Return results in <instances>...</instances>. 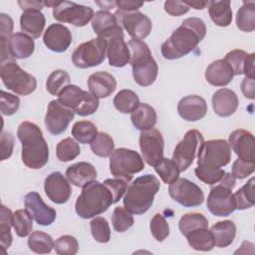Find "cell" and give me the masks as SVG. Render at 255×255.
<instances>
[{
    "instance_id": "6da1fadb",
    "label": "cell",
    "mask_w": 255,
    "mask_h": 255,
    "mask_svg": "<svg viewBox=\"0 0 255 255\" xmlns=\"http://www.w3.org/2000/svg\"><path fill=\"white\" fill-rule=\"evenodd\" d=\"M205 35L206 26L200 18H187L161 45V54L167 60L181 58L194 50Z\"/></svg>"
},
{
    "instance_id": "7a4b0ae2",
    "label": "cell",
    "mask_w": 255,
    "mask_h": 255,
    "mask_svg": "<svg viewBox=\"0 0 255 255\" xmlns=\"http://www.w3.org/2000/svg\"><path fill=\"white\" fill-rule=\"evenodd\" d=\"M22 144V161L31 169H40L49 160V146L41 128L34 123L22 122L17 129Z\"/></svg>"
},
{
    "instance_id": "3957f363",
    "label": "cell",
    "mask_w": 255,
    "mask_h": 255,
    "mask_svg": "<svg viewBox=\"0 0 255 255\" xmlns=\"http://www.w3.org/2000/svg\"><path fill=\"white\" fill-rule=\"evenodd\" d=\"M159 188L160 182L155 175L147 173L135 178L126 191L125 208L131 214L145 213L152 205Z\"/></svg>"
},
{
    "instance_id": "277c9868",
    "label": "cell",
    "mask_w": 255,
    "mask_h": 255,
    "mask_svg": "<svg viewBox=\"0 0 255 255\" xmlns=\"http://www.w3.org/2000/svg\"><path fill=\"white\" fill-rule=\"evenodd\" d=\"M113 203L109 188L100 181L92 180L82 187V192L76 200L75 210L81 218L88 219L106 212Z\"/></svg>"
},
{
    "instance_id": "5b68a950",
    "label": "cell",
    "mask_w": 255,
    "mask_h": 255,
    "mask_svg": "<svg viewBox=\"0 0 255 255\" xmlns=\"http://www.w3.org/2000/svg\"><path fill=\"white\" fill-rule=\"evenodd\" d=\"M128 47L134 82L141 87L151 86L156 80L158 67L148 46L141 40L131 39Z\"/></svg>"
},
{
    "instance_id": "8992f818",
    "label": "cell",
    "mask_w": 255,
    "mask_h": 255,
    "mask_svg": "<svg viewBox=\"0 0 255 255\" xmlns=\"http://www.w3.org/2000/svg\"><path fill=\"white\" fill-rule=\"evenodd\" d=\"M236 185V178L232 173L225 172L219 183L210 188L207 196V208L215 216H228L235 209V198L232 189Z\"/></svg>"
},
{
    "instance_id": "52a82bcc",
    "label": "cell",
    "mask_w": 255,
    "mask_h": 255,
    "mask_svg": "<svg viewBox=\"0 0 255 255\" xmlns=\"http://www.w3.org/2000/svg\"><path fill=\"white\" fill-rule=\"evenodd\" d=\"M143 158L135 150L120 147L115 149L110 155L111 173L128 183L132 179L134 173L143 170Z\"/></svg>"
},
{
    "instance_id": "ba28073f",
    "label": "cell",
    "mask_w": 255,
    "mask_h": 255,
    "mask_svg": "<svg viewBox=\"0 0 255 255\" xmlns=\"http://www.w3.org/2000/svg\"><path fill=\"white\" fill-rule=\"evenodd\" d=\"M0 77L2 83L8 90L20 96H28L37 88L36 78L21 69V67L12 60L1 64Z\"/></svg>"
},
{
    "instance_id": "9c48e42d",
    "label": "cell",
    "mask_w": 255,
    "mask_h": 255,
    "mask_svg": "<svg viewBox=\"0 0 255 255\" xmlns=\"http://www.w3.org/2000/svg\"><path fill=\"white\" fill-rule=\"evenodd\" d=\"M107 57V41L97 37L79 45L72 54L73 64L80 69L101 65Z\"/></svg>"
},
{
    "instance_id": "30bf717a",
    "label": "cell",
    "mask_w": 255,
    "mask_h": 255,
    "mask_svg": "<svg viewBox=\"0 0 255 255\" xmlns=\"http://www.w3.org/2000/svg\"><path fill=\"white\" fill-rule=\"evenodd\" d=\"M231 160V148L225 139L203 141L197 151V165L222 167Z\"/></svg>"
},
{
    "instance_id": "8fae6325",
    "label": "cell",
    "mask_w": 255,
    "mask_h": 255,
    "mask_svg": "<svg viewBox=\"0 0 255 255\" xmlns=\"http://www.w3.org/2000/svg\"><path fill=\"white\" fill-rule=\"evenodd\" d=\"M94 10L90 6L71 1H57L53 7V17L62 23H70L76 27H84L94 18Z\"/></svg>"
},
{
    "instance_id": "7c38bea8",
    "label": "cell",
    "mask_w": 255,
    "mask_h": 255,
    "mask_svg": "<svg viewBox=\"0 0 255 255\" xmlns=\"http://www.w3.org/2000/svg\"><path fill=\"white\" fill-rule=\"evenodd\" d=\"M100 37L107 41V57L110 66L125 67L129 62V50L124 39L123 28L117 25Z\"/></svg>"
},
{
    "instance_id": "4fadbf2b",
    "label": "cell",
    "mask_w": 255,
    "mask_h": 255,
    "mask_svg": "<svg viewBox=\"0 0 255 255\" xmlns=\"http://www.w3.org/2000/svg\"><path fill=\"white\" fill-rule=\"evenodd\" d=\"M203 141V135L199 130L189 129L186 131L183 138L176 144L171 158L178 166L179 171H185L191 165Z\"/></svg>"
},
{
    "instance_id": "5bb4252c",
    "label": "cell",
    "mask_w": 255,
    "mask_h": 255,
    "mask_svg": "<svg viewBox=\"0 0 255 255\" xmlns=\"http://www.w3.org/2000/svg\"><path fill=\"white\" fill-rule=\"evenodd\" d=\"M115 16L118 24L128 32L131 39L142 40L151 32L152 24L150 19L138 10L129 12L117 10Z\"/></svg>"
},
{
    "instance_id": "9a60e30c",
    "label": "cell",
    "mask_w": 255,
    "mask_h": 255,
    "mask_svg": "<svg viewBox=\"0 0 255 255\" xmlns=\"http://www.w3.org/2000/svg\"><path fill=\"white\" fill-rule=\"evenodd\" d=\"M170 197L184 207L199 206L204 201L202 189L187 178H177L169 184Z\"/></svg>"
},
{
    "instance_id": "2e32d148",
    "label": "cell",
    "mask_w": 255,
    "mask_h": 255,
    "mask_svg": "<svg viewBox=\"0 0 255 255\" xmlns=\"http://www.w3.org/2000/svg\"><path fill=\"white\" fill-rule=\"evenodd\" d=\"M139 148L143 160L150 166H155L163 158L164 139L156 128L143 130L139 134Z\"/></svg>"
},
{
    "instance_id": "e0dca14e",
    "label": "cell",
    "mask_w": 255,
    "mask_h": 255,
    "mask_svg": "<svg viewBox=\"0 0 255 255\" xmlns=\"http://www.w3.org/2000/svg\"><path fill=\"white\" fill-rule=\"evenodd\" d=\"M75 117V112L63 106L58 100L49 103L45 116V126L47 130L54 135L64 132Z\"/></svg>"
},
{
    "instance_id": "ac0fdd59",
    "label": "cell",
    "mask_w": 255,
    "mask_h": 255,
    "mask_svg": "<svg viewBox=\"0 0 255 255\" xmlns=\"http://www.w3.org/2000/svg\"><path fill=\"white\" fill-rule=\"evenodd\" d=\"M25 209L31 214L33 219L43 226L51 225L57 216L56 210L47 205L38 192L32 191L25 195Z\"/></svg>"
},
{
    "instance_id": "d6986e66",
    "label": "cell",
    "mask_w": 255,
    "mask_h": 255,
    "mask_svg": "<svg viewBox=\"0 0 255 255\" xmlns=\"http://www.w3.org/2000/svg\"><path fill=\"white\" fill-rule=\"evenodd\" d=\"M44 190L48 198L56 204L66 203L71 196L72 188L67 178L59 171L50 173L44 181Z\"/></svg>"
},
{
    "instance_id": "ffe728a7",
    "label": "cell",
    "mask_w": 255,
    "mask_h": 255,
    "mask_svg": "<svg viewBox=\"0 0 255 255\" xmlns=\"http://www.w3.org/2000/svg\"><path fill=\"white\" fill-rule=\"evenodd\" d=\"M228 143L239 159L244 161H254L255 140L250 131L243 128L233 130L229 135Z\"/></svg>"
},
{
    "instance_id": "44dd1931",
    "label": "cell",
    "mask_w": 255,
    "mask_h": 255,
    "mask_svg": "<svg viewBox=\"0 0 255 255\" xmlns=\"http://www.w3.org/2000/svg\"><path fill=\"white\" fill-rule=\"evenodd\" d=\"M45 46L56 53L65 52L72 43V34L70 30L59 23L51 24L43 35Z\"/></svg>"
},
{
    "instance_id": "7402d4cb",
    "label": "cell",
    "mask_w": 255,
    "mask_h": 255,
    "mask_svg": "<svg viewBox=\"0 0 255 255\" xmlns=\"http://www.w3.org/2000/svg\"><path fill=\"white\" fill-rule=\"evenodd\" d=\"M179 116L187 122H196L205 117L207 113L206 101L197 95L182 98L177 105Z\"/></svg>"
},
{
    "instance_id": "603a6c76",
    "label": "cell",
    "mask_w": 255,
    "mask_h": 255,
    "mask_svg": "<svg viewBox=\"0 0 255 255\" xmlns=\"http://www.w3.org/2000/svg\"><path fill=\"white\" fill-rule=\"evenodd\" d=\"M232 69L234 76L245 75V77L254 78L255 54H248L243 50L235 49L228 52L223 59Z\"/></svg>"
},
{
    "instance_id": "cb8c5ba5",
    "label": "cell",
    "mask_w": 255,
    "mask_h": 255,
    "mask_svg": "<svg viewBox=\"0 0 255 255\" xmlns=\"http://www.w3.org/2000/svg\"><path fill=\"white\" fill-rule=\"evenodd\" d=\"M238 105V97L230 89L221 88L212 96V108L214 113L219 117H230L236 112Z\"/></svg>"
},
{
    "instance_id": "d4e9b609",
    "label": "cell",
    "mask_w": 255,
    "mask_h": 255,
    "mask_svg": "<svg viewBox=\"0 0 255 255\" xmlns=\"http://www.w3.org/2000/svg\"><path fill=\"white\" fill-rule=\"evenodd\" d=\"M87 84L90 92L99 99L110 97L117 89L116 78L105 71L92 74L89 77Z\"/></svg>"
},
{
    "instance_id": "484cf974",
    "label": "cell",
    "mask_w": 255,
    "mask_h": 255,
    "mask_svg": "<svg viewBox=\"0 0 255 255\" xmlns=\"http://www.w3.org/2000/svg\"><path fill=\"white\" fill-rule=\"evenodd\" d=\"M204 77L210 85L215 87H224L232 81L234 74L231 67L222 59L209 64L205 70Z\"/></svg>"
},
{
    "instance_id": "4316f807",
    "label": "cell",
    "mask_w": 255,
    "mask_h": 255,
    "mask_svg": "<svg viewBox=\"0 0 255 255\" xmlns=\"http://www.w3.org/2000/svg\"><path fill=\"white\" fill-rule=\"evenodd\" d=\"M68 180L77 187H83L97 178V170L93 164L86 161L73 163L66 170Z\"/></svg>"
},
{
    "instance_id": "83f0119b",
    "label": "cell",
    "mask_w": 255,
    "mask_h": 255,
    "mask_svg": "<svg viewBox=\"0 0 255 255\" xmlns=\"http://www.w3.org/2000/svg\"><path fill=\"white\" fill-rule=\"evenodd\" d=\"M8 46L10 55L16 59H27L35 50L33 38L23 32L14 33L9 39Z\"/></svg>"
},
{
    "instance_id": "f1b7e54d",
    "label": "cell",
    "mask_w": 255,
    "mask_h": 255,
    "mask_svg": "<svg viewBox=\"0 0 255 255\" xmlns=\"http://www.w3.org/2000/svg\"><path fill=\"white\" fill-rule=\"evenodd\" d=\"M46 24L45 15L41 11H25L20 16V27L32 38H39Z\"/></svg>"
},
{
    "instance_id": "f546056e",
    "label": "cell",
    "mask_w": 255,
    "mask_h": 255,
    "mask_svg": "<svg viewBox=\"0 0 255 255\" xmlns=\"http://www.w3.org/2000/svg\"><path fill=\"white\" fill-rule=\"evenodd\" d=\"M157 120L155 110L144 103H139L137 108L131 113L130 121L133 127L141 131L154 128Z\"/></svg>"
},
{
    "instance_id": "4dcf8cb0",
    "label": "cell",
    "mask_w": 255,
    "mask_h": 255,
    "mask_svg": "<svg viewBox=\"0 0 255 255\" xmlns=\"http://www.w3.org/2000/svg\"><path fill=\"white\" fill-rule=\"evenodd\" d=\"M215 246L225 248L231 245L236 236V225L231 220H223L215 223L210 229Z\"/></svg>"
},
{
    "instance_id": "1f68e13d",
    "label": "cell",
    "mask_w": 255,
    "mask_h": 255,
    "mask_svg": "<svg viewBox=\"0 0 255 255\" xmlns=\"http://www.w3.org/2000/svg\"><path fill=\"white\" fill-rule=\"evenodd\" d=\"M208 13L213 23L219 27H227L232 22L231 2L228 0L210 1Z\"/></svg>"
},
{
    "instance_id": "d6a6232c",
    "label": "cell",
    "mask_w": 255,
    "mask_h": 255,
    "mask_svg": "<svg viewBox=\"0 0 255 255\" xmlns=\"http://www.w3.org/2000/svg\"><path fill=\"white\" fill-rule=\"evenodd\" d=\"M191 248L197 251H210L215 246L214 238L208 228H198L186 236Z\"/></svg>"
},
{
    "instance_id": "836d02e7",
    "label": "cell",
    "mask_w": 255,
    "mask_h": 255,
    "mask_svg": "<svg viewBox=\"0 0 255 255\" xmlns=\"http://www.w3.org/2000/svg\"><path fill=\"white\" fill-rule=\"evenodd\" d=\"M236 26L243 32H252L255 29V2L244 1L236 14Z\"/></svg>"
},
{
    "instance_id": "e575fe53",
    "label": "cell",
    "mask_w": 255,
    "mask_h": 255,
    "mask_svg": "<svg viewBox=\"0 0 255 255\" xmlns=\"http://www.w3.org/2000/svg\"><path fill=\"white\" fill-rule=\"evenodd\" d=\"M55 242L48 233L36 230L28 238V247L32 252L38 254H47L54 248Z\"/></svg>"
},
{
    "instance_id": "d590c367",
    "label": "cell",
    "mask_w": 255,
    "mask_h": 255,
    "mask_svg": "<svg viewBox=\"0 0 255 255\" xmlns=\"http://www.w3.org/2000/svg\"><path fill=\"white\" fill-rule=\"evenodd\" d=\"M138 105V96L131 90H121L114 98L115 108L123 114H131L137 108Z\"/></svg>"
},
{
    "instance_id": "8d00e7d4",
    "label": "cell",
    "mask_w": 255,
    "mask_h": 255,
    "mask_svg": "<svg viewBox=\"0 0 255 255\" xmlns=\"http://www.w3.org/2000/svg\"><path fill=\"white\" fill-rule=\"evenodd\" d=\"M73 137L81 143H91L98 134L97 127L90 121L76 122L72 128Z\"/></svg>"
},
{
    "instance_id": "74e56055",
    "label": "cell",
    "mask_w": 255,
    "mask_h": 255,
    "mask_svg": "<svg viewBox=\"0 0 255 255\" xmlns=\"http://www.w3.org/2000/svg\"><path fill=\"white\" fill-rule=\"evenodd\" d=\"M178 228L181 234L186 237L195 229L208 228V220L201 213H186L179 219Z\"/></svg>"
},
{
    "instance_id": "f35d334b",
    "label": "cell",
    "mask_w": 255,
    "mask_h": 255,
    "mask_svg": "<svg viewBox=\"0 0 255 255\" xmlns=\"http://www.w3.org/2000/svg\"><path fill=\"white\" fill-rule=\"evenodd\" d=\"M254 186H255V178L251 177L240 189H238L234 193L236 209L244 210L254 205L255 203Z\"/></svg>"
},
{
    "instance_id": "ab89813d",
    "label": "cell",
    "mask_w": 255,
    "mask_h": 255,
    "mask_svg": "<svg viewBox=\"0 0 255 255\" xmlns=\"http://www.w3.org/2000/svg\"><path fill=\"white\" fill-rule=\"evenodd\" d=\"M13 226V212L6 207L5 205H1L0 211V239L1 246L4 250L10 247L12 243V235H11V227Z\"/></svg>"
},
{
    "instance_id": "60d3db41",
    "label": "cell",
    "mask_w": 255,
    "mask_h": 255,
    "mask_svg": "<svg viewBox=\"0 0 255 255\" xmlns=\"http://www.w3.org/2000/svg\"><path fill=\"white\" fill-rule=\"evenodd\" d=\"M119 25L115 14H112L106 10H100L96 12L92 20V28L98 37L102 36L104 33Z\"/></svg>"
},
{
    "instance_id": "b9f144b4",
    "label": "cell",
    "mask_w": 255,
    "mask_h": 255,
    "mask_svg": "<svg viewBox=\"0 0 255 255\" xmlns=\"http://www.w3.org/2000/svg\"><path fill=\"white\" fill-rule=\"evenodd\" d=\"M90 144L93 153L101 157H108L115 150V142L113 137L104 131L98 132L96 138Z\"/></svg>"
},
{
    "instance_id": "7bdbcfd3",
    "label": "cell",
    "mask_w": 255,
    "mask_h": 255,
    "mask_svg": "<svg viewBox=\"0 0 255 255\" xmlns=\"http://www.w3.org/2000/svg\"><path fill=\"white\" fill-rule=\"evenodd\" d=\"M13 227L19 237H26L32 232L33 217L26 209H18L13 213Z\"/></svg>"
},
{
    "instance_id": "ee69618b",
    "label": "cell",
    "mask_w": 255,
    "mask_h": 255,
    "mask_svg": "<svg viewBox=\"0 0 255 255\" xmlns=\"http://www.w3.org/2000/svg\"><path fill=\"white\" fill-rule=\"evenodd\" d=\"M81 153L79 143L72 137L62 139L56 147V154L60 161L66 162L75 159Z\"/></svg>"
},
{
    "instance_id": "f6af8a7d",
    "label": "cell",
    "mask_w": 255,
    "mask_h": 255,
    "mask_svg": "<svg viewBox=\"0 0 255 255\" xmlns=\"http://www.w3.org/2000/svg\"><path fill=\"white\" fill-rule=\"evenodd\" d=\"M85 91L76 85H68L58 95V101L65 107L74 109L80 104L83 99Z\"/></svg>"
},
{
    "instance_id": "bcb514c9",
    "label": "cell",
    "mask_w": 255,
    "mask_h": 255,
    "mask_svg": "<svg viewBox=\"0 0 255 255\" xmlns=\"http://www.w3.org/2000/svg\"><path fill=\"white\" fill-rule=\"evenodd\" d=\"M154 170L166 184L174 182L178 178L180 172L176 163L172 159L166 157H163L161 161L154 166Z\"/></svg>"
},
{
    "instance_id": "7dc6e473",
    "label": "cell",
    "mask_w": 255,
    "mask_h": 255,
    "mask_svg": "<svg viewBox=\"0 0 255 255\" xmlns=\"http://www.w3.org/2000/svg\"><path fill=\"white\" fill-rule=\"evenodd\" d=\"M70 76L66 71L55 70L47 79L46 89L52 96H58L65 87L70 85Z\"/></svg>"
},
{
    "instance_id": "c3c4849f",
    "label": "cell",
    "mask_w": 255,
    "mask_h": 255,
    "mask_svg": "<svg viewBox=\"0 0 255 255\" xmlns=\"http://www.w3.org/2000/svg\"><path fill=\"white\" fill-rule=\"evenodd\" d=\"M196 177L209 185L216 184L223 177L225 171L221 167H216L212 165H197L194 169Z\"/></svg>"
},
{
    "instance_id": "681fc988",
    "label": "cell",
    "mask_w": 255,
    "mask_h": 255,
    "mask_svg": "<svg viewBox=\"0 0 255 255\" xmlns=\"http://www.w3.org/2000/svg\"><path fill=\"white\" fill-rule=\"evenodd\" d=\"M113 227L117 232H125L129 229L133 223V216L125 207L117 206L113 212L112 216Z\"/></svg>"
},
{
    "instance_id": "f907efd6",
    "label": "cell",
    "mask_w": 255,
    "mask_h": 255,
    "mask_svg": "<svg viewBox=\"0 0 255 255\" xmlns=\"http://www.w3.org/2000/svg\"><path fill=\"white\" fill-rule=\"evenodd\" d=\"M91 232L94 239L100 243H107L111 239V228L106 218L102 216L95 217L90 222Z\"/></svg>"
},
{
    "instance_id": "816d5d0a",
    "label": "cell",
    "mask_w": 255,
    "mask_h": 255,
    "mask_svg": "<svg viewBox=\"0 0 255 255\" xmlns=\"http://www.w3.org/2000/svg\"><path fill=\"white\" fill-rule=\"evenodd\" d=\"M149 228L152 236L158 242H162L169 235V225L160 213L153 215L149 223Z\"/></svg>"
},
{
    "instance_id": "f5cc1de1",
    "label": "cell",
    "mask_w": 255,
    "mask_h": 255,
    "mask_svg": "<svg viewBox=\"0 0 255 255\" xmlns=\"http://www.w3.org/2000/svg\"><path fill=\"white\" fill-rule=\"evenodd\" d=\"M54 249L59 255H75L79 250V243L72 235H62L56 240Z\"/></svg>"
},
{
    "instance_id": "db71d44e",
    "label": "cell",
    "mask_w": 255,
    "mask_h": 255,
    "mask_svg": "<svg viewBox=\"0 0 255 255\" xmlns=\"http://www.w3.org/2000/svg\"><path fill=\"white\" fill-rule=\"evenodd\" d=\"M98 108H99V98H97L91 92L85 91L82 101L74 109V112L81 117H86V116L93 115L98 110Z\"/></svg>"
},
{
    "instance_id": "11a10c76",
    "label": "cell",
    "mask_w": 255,
    "mask_h": 255,
    "mask_svg": "<svg viewBox=\"0 0 255 255\" xmlns=\"http://www.w3.org/2000/svg\"><path fill=\"white\" fill-rule=\"evenodd\" d=\"M20 107V99L18 96L13 94L6 93L1 91L0 96V110L3 116H12L14 115Z\"/></svg>"
},
{
    "instance_id": "9f6ffc18",
    "label": "cell",
    "mask_w": 255,
    "mask_h": 255,
    "mask_svg": "<svg viewBox=\"0 0 255 255\" xmlns=\"http://www.w3.org/2000/svg\"><path fill=\"white\" fill-rule=\"evenodd\" d=\"M104 184L111 191L114 203H117L123 197V195L128 189V182L118 177L108 178L104 181Z\"/></svg>"
},
{
    "instance_id": "6f0895ef",
    "label": "cell",
    "mask_w": 255,
    "mask_h": 255,
    "mask_svg": "<svg viewBox=\"0 0 255 255\" xmlns=\"http://www.w3.org/2000/svg\"><path fill=\"white\" fill-rule=\"evenodd\" d=\"M255 170L254 161H244L237 158L232 164V174L236 179H243Z\"/></svg>"
},
{
    "instance_id": "680465c9",
    "label": "cell",
    "mask_w": 255,
    "mask_h": 255,
    "mask_svg": "<svg viewBox=\"0 0 255 255\" xmlns=\"http://www.w3.org/2000/svg\"><path fill=\"white\" fill-rule=\"evenodd\" d=\"M0 148L1 160H5L12 155L14 148V136L11 132L2 131L0 136Z\"/></svg>"
},
{
    "instance_id": "91938a15",
    "label": "cell",
    "mask_w": 255,
    "mask_h": 255,
    "mask_svg": "<svg viewBox=\"0 0 255 255\" xmlns=\"http://www.w3.org/2000/svg\"><path fill=\"white\" fill-rule=\"evenodd\" d=\"M13 28H14L13 19L9 15L5 13H1L0 14V41L9 43V39L13 35L12 34Z\"/></svg>"
},
{
    "instance_id": "94428289",
    "label": "cell",
    "mask_w": 255,
    "mask_h": 255,
    "mask_svg": "<svg viewBox=\"0 0 255 255\" xmlns=\"http://www.w3.org/2000/svg\"><path fill=\"white\" fill-rule=\"evenodd\" d=\"M164 11L170 16L178 17L184 15L189 11V7L184 1H173L167 0L164 2Z\"/></svg>"
},
{
    "instance_id": "6125c7cd",
    "label": "cell",
    "mask_w": 255,
    "mask_h": 255,
    "mask_svg": "<svg viewBox=\"0 0 255 255\" xmlns=\"http://www.w3.org/2000/svg\"><path fill=\"white\" fill-rule=\"evenodd\" d=\"M116 6L120 11L129 12V11L138 10L141 6H143V2L131 1V0H118L116 1Z\"/></svg>"
},
{
    "instance_id": "be15d7a7",
    "label": "cell",
    "mask_w": 255,
    "mask_h": 255,
    "mask_svg": "<svg viewBox=\"0 0 255 255\" xmlns=\"http://www.w3.org/2000/svg\"><path fill=\"white\" fill-rule=\"evenodd\" d=\"M255 83H254V78H249L245 77L241 83V91L243 95L250 100H254L255 98Z\"/></svg>"
},
{
    "instance_id": "e7e4bbea",
    "label": "cell",
    "mask_w": 255,
    "mask_h": 255,
    "mask_svg": "<svg viewBox=\"0 0 255 255\" xmlns=\"http://www.w3.org/2000/svg\"><path fill=\"white\" fill-rule=\"evenodd\" d=\"M18 5L23 10V12H25V11H41V9L45 6L44 1H35V0L18 1Z\"/></svg>"
},
{
    "instance_id": "03108f58",
    "label": "cell",
    "mask_w": 255,
    "mask_h": 255,
    "mask_svg": "<svg viewBox=\"0 0 255 255\" xmlns=\"http://www.w3.org/2000/svg\"><path fill=\"white\" fill-rule=\"evenodd\" d=\"M184 2L189 8L192 7L196 10H202L209 4V2L207 1H184Z\"/></svg>"
},
{
    "instance_id": "003e7915",
    "label": "cell",
    "mask_w": 255,
    "mask_h": 255,
    "mask_svg": "<svg viewBox=\"0 0 255 255\" xmlns=\"http://www.w3.org/2000/svg\"><path fill=\"white\" fill-rule=\"evenodd\" d=\"M96 4H98L101 8L106 9V11L115 8L116 1H96Z\"/></svg>"
}]
</instances>
